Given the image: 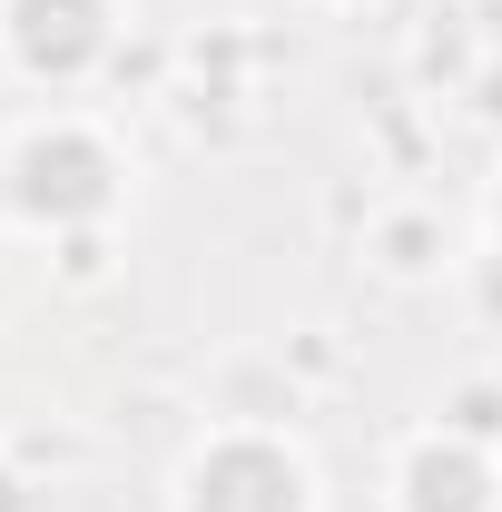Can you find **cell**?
Returning a JSON list of instances; mask_svg holds the SVG:
<instances>
[{
    "label": "cell",
    "mask_w": 502,
    "mask_h": 512,
    "mask_svg": "<svg viewBox=\"0 0 502 512\" xmlns=\"http://www.w3.org/2000/svg\"><path fill=\"white\" fill-rule=\"evenodd\" d=\"M10 197L30 217H99L119 197V158L89 138V128H30L10 148Z\"/></svg>",
    "instance_id": "7a4b0ae2"
},
{
    "label": "cell",
    "mask_w": 502,
    "mask_h": 512,
    "mask_svg": "<svg viewBox=\"0 0 502 512\" xmlns=\"http://www.w3.org/2000/svg\"><path fill=\"white\" fill-rule=\"evenodd\" d=\"M0 40L30 79H79L109 50V0H0Z\"/></svg>",
    "instance_id": "3957f363"
},
{
    "label": "cell",
    "mask_w": 502,
    "mask_h": 512,
    "mask_svg": "<svg viewBox=\"0 0 502 512\" xmlns=\"http://www.w3.org/2000/svg\"><path fill=\"white\" fill-rule=\"evenodd\" d=\"M404 512H493L483 453L453 444V434H424V444L404 453Z\"/></svg>",
    "instance_id": "277c9868"
},
{
    "label": "cell",
    "mask_w": 502,
    "mask_h": 512,
    "mask_svg": "<svg viewBox=\"0 0 502 512\" xmlns=\"http://www.w3.org/2000/svg\"><path fill=\"white\" fill-rule=\"evenodd\" d=\"M178 512H315L306 503V463L266 434H217L188 463V493Z\"/></svg>",
    "instance_id": "6da1fadb"
},
{
    "label": "cell",
    "mask_w": 502,
    "mask_h": 512,
    "mask_svg": "<svg viewBox=\"0 0 502 512\" xmlns=\"http://www.w3.org/2000/svg\"><path fill=\"white\" fill-rule=\"evenodd\" d=\"M0 512H30V493H20V483H10V473H0Z\"/></svg>",
    "instance_id": "5b68a950"
},
{
    "label": "cell",
    "mask_w": 502,
    "mask_h": 512,
    "mask_svg": "<svg viewBox=\"0 0 502 512\" xmlns=\"http://www.w3.org/2000/svg\"><path fill=\"white\" fill-rule=\"evenodd\" d=\"M493 227H502V197H493Z\"/></svg>",
    "instance_id": "8992f818"
}]
</instances>
